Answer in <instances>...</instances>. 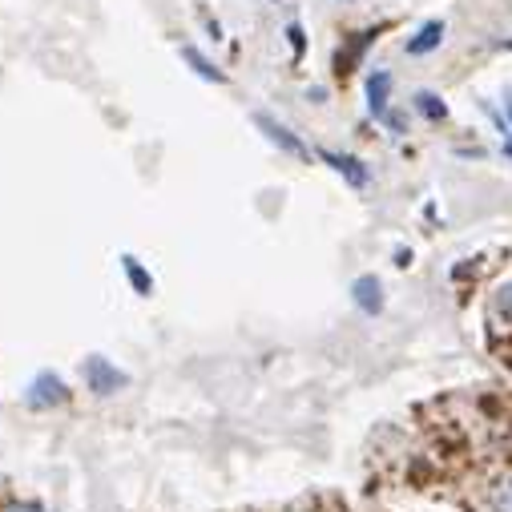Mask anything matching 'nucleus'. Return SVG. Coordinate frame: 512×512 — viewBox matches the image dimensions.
<instances>
[{"instance_id": "nucleus-7", "label": "nucleus", "mask_w": 512, "mask_h": 512, "mask_svg": "<svg viewBox=\"0 0 512 512\" xmlns=\"http://www.w3.org/2000/svg\"><path fill=\"white\" fill-rule=\"evenodd\" d=\"M440 41H444V25H440V21H428V25L408 41V53H412V57H424V53H432Z\"/></svg>"}, {"instance_id": "nucleus-8", "label": "nucleus", "mask_w": 512, "mask_h": 512, "mask_svg": "<svg viewBox=\"0 0 512 512\" xmlns=\"http://www.w3.org/2000/svg\"><path fill=\"white\" fill-rule=\"evenodd\" d=\"M182 57H186V65H190L198 77H206V81H214V85H222V81H226V73H222L218 65H210L198 49H190V45H186V49H182Z\"/></svg>"}, {"instance_id": "nucleus-3", "label": "nucleus", "mask_w": 512, "mask_h": 512, "mask_svg": "<svg viewBox=\"0 0 512 512\" xmlns=\"http://www.w3.org/2000/svg\"><path fill=\"white\" fill-rule=\"evenodd\" d=\"M254 125H259V130H263V134H267L275 146H283L287 154H299V158L307 154V150H303V142H299V138L287 130V125H279L275 117H267V113H254Z\"/></svg>"}, {"instance_id": "nucleus-6", "label": "nucleus", "mask_w": 512, "mask_h": 512, "mask_svg": "<svg viewBox=\"0 0 512 512\" xmlns=\"http://www.w3.org/2000/svg\"><path fill=\"white\" fill-rule=\"evenodd\" d=\"M323 162L335 166L351 186H367V166H363V162H355V158H347V154H331V150H323Z\"/></svg>"}, {"instance_id": "nucleus-10", "label": "nucleus", "mask_w": 512, "mask_h": 512, "mask_svg": "<svg viewBox=\"0 0 512 512\" xmlns=\"http://www.w3.org/2000/svg\"><path fill=\"white\" fill-rule=\"evenodd\" d=\"M416 109L428 113L432 121H444V117H448V105H444L436 93H416Z\"/></svg>"}, {"instance_id": "nucleus-4", "label": "nucleus", "mask_w": 512, "mask_h": 512, "mask_svg": "<svg viewBox=\"0 0 512 512\" xmlns=\"http://www.w3.org/2000/svg\"><path fill=\"white\" fill-rule=\"evenodd\" d=\"M388 93H392V77L388 73H371L367 77V105L379 121H388Z\"/></svg>"}, {"instance_id": "nucleus-9", "label": "nucleus", "mask_w": 512, "mask_h": 512, "mask_svg": "<svg viewBox=\"0 0 512 512\" xmlns=\"http://www.w3.org/2000/svg\"><path fill=\"white\" fill-rule=\"evenodd\" d=\"M121 267H125V275H130V283H134L138 295H150V291H154V279H150V271H146L138 259H130V254H125Z\"/></svg>"}, {"instance_id": "nucleus-1", "label": "nucleus", "mask_w": 512, "mask_h": 512, "mask_svg": "<svg viewBox=\"0 0 512 512\" xmlns=\"http://www.w3.org/2000/svg\"><path fill=\"white\" fill-rule=\"evenodd\" d=\"M85 379H89V388H93V392H101V396H109V392L125 388V371H121V367H113V363H109V359H101V355H89V359H85Z\"/></svg>"}, {"instance_id": "nucleus-12", "label": "nucleus", "mask_w": 512, "mask_h": 512, "mask_svg": "<svg viewBox=\"0 0 512 512\" xmlns=\"http://www.w3.org/2000/svg\"><path fill=\"white\" fill-rule=\"evenodd\" d=\"M0 512H45V508H41V504H29V500H25V504L17 500V504H5Z\"/></svg>"}, {"instance_id": "nucleus-13", "label": "nucleus", "mask_w": 512, "mask_h": 512, "mask_svg": "<svg viewBox=\"0 0 512 512\" xmlns=\"http://www.w3.org/2000/svg\"><path fill=\"white\" fill-rule=\"evenodd\" d=\"M287 37H291L295 53H303V29H299V25H291V29H287Z\"/></svg>"}, {"instance_id": "nucleus-5", "label": "nucleus", "mask_w": 512, "mask_h": 512, "mask_svg": "<svg viewBox=\"0 0 512 512\" xmlns=\"http://www.w3.org/2000/svg\"><path fill=\"white\" fill-rule=\"evenodd\" d=\"M355 303H359V311H367V315H379V311H383V287H379L375 275H363V279L355 283Z\"/></svg>"}, {"instance_id": "nucleus-11", "label": "nucleus", "mask_w": 512, "mask_h": 512, "mask_svg": "<svg viewBox=\"0 0 512 512\" xmlns=\"http://www.w3.org/2000/svg\"><path fill=\"white\" fill-rule=\"evenodd\" d=\"M492 504H496V512H512V476L492 488Z\"/></svg>"}, {"instance_id": "nucleus-2", "label": "nucleus", "mask_w": 512, "mask_h": 512, "mask_svg": "<svg viewBox=\"0 0 512 512\" xmlns=\"http://www.w3.org/2000/svg\"><path fill=\"white\" fill-rule=\"evenodd\" d=\"M29 400H33V408H53V404H65L69 400V388H65V383L53 371H41L33 379V388H29Z\"/></svg>"}]
</instances>
